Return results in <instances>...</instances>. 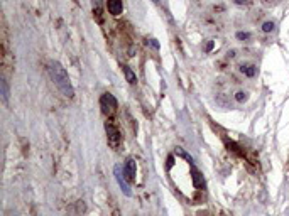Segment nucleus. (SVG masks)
<instances>
[{
  "instance_id": "f3484780",
  "label": "nucleus",
  "mask_w": 289,
  "mask_h": 216,
  "mask_svg": "<svg viewBox=\"0 0 289 216\" xmlns=\"http://www.w3.org/2000/svg\"><path fill=\"white\" fill-rule=\"evenodd\" d=\"M250 14H252V20H254V22L261 20L264 15H266V14H264V10H254V12H250Z\"/></svg>"
},
{
  "instance_id": "9b49d317",
  "label": "nucleus",
  "mask_w": 289,
  "mask_h": 216,
  "mask_svg": "<svg viewBox=\"0 0 289 216\" xmlns=\"http://www.w3.org/2000/svg\"><path fill=\"white\" fill-rule=\"evenodd\" d=\"M91 5H93V14L96 15V20H102V9H100V5H102V0H91Z\"/></svg>"
},
{
  "instance_id": "6ab92c4d",
  "label": "nucleus",
  "mask_w": 289,
  "mask_h": 216,
  "mask_svg": "<svg viewBox=\"0 0 289 216\" xmlns=\"http://www.w3.org/2000/svg\"><path fill=\"white\" fill-rule=\"evenodd\" d=\"M211 47H213V42H208L206 44V51H211Z\"/></svg>"
},
{
  "instance_id": "6e6552de",
  "label": "nucleus",
  "mask_w": 289,
  "mask_h": 216,
  "mask_svg": "<svg viewBox=\"0 0 289 216\" xmlns=\"http://www.w3.org/2000/svg\"><path fill=\"white\" fill-rule=\"evenodd\" d=\"M276 27H277V22H276L274 19L271 20H264L262 26H261V31L264 32V34H271V32L276 31Z\"/></svg>"
},
{
  "instance_id": "2eb2a0df",
  "label": "nucleus",
  "mask_w": 289,
  "mask_h": 216,
  "mask_svg": "<svg viewBox=\"0 0 289 216\" xmlns=\"http://www.w3.org/2000/svg\"><path fill=\"white\" fill-rule=\"evenodd\" d=\"M232 2L238 7H252L255 3V0H232Z\"/></svg>"
},
{
  "instance_id": "7ed1b4c3",
  "label": "nucleus",
  "mask_w": 289,
  "mask_h": 216,
  "mask_svg": "<svg viewBox=\"0 0 289 216\" xmlns=\"http://www.w3.org/2000/svg\"><path fill=\"white\" fill-rule=\"evenodd\" d=\"M100 106H102L103 115L112 117V115L117 111V108H119V103H117V100L112 93H103L102 98H100Z\"/></svg>"
},
{
  "instance_id": "0eeeda50",
  "label": "nucleus",
  "mask_w": 289,
  "mask_h": 216,
  "mask_svg": "<svg viewBox=\"0 0 289 216\" xmlns=\"http://www.w3.org/2000/svg\"><path fill=\"white\" fill-rule=\"evenodd\" d=\"M238 69H240V73L245 74L247 78H254L255 74H257V66L252 64V63H242L238 66Z\"/></svg>"
},
{
  "instance_id": "20e7f679",
  "label": "nucleus",
  "mask_w": 289,
  "mask_h": 216,
  "mask_svg": "<svg viewBox=\"0 0 289 216\" xmlns=\"http://www.w3.org/2000/svg\"><path fill=\"white\" fill-rule=\"evenodd\" d=\"M124 176H125V179H127L129 182L135 181V160H134V159H127V160H125Z\"/></svg>"
},
{
  "instance_id": "f257e3e1",
  "label": "nucleus",
  "mask_w": 289,
  "mask_h": 216,
  "mask_svg": "<svg viewBox=\"0 0 289 216\" xmlns=\"http://www.w3.org/2000/svg\"><path fill=\"white\" fill-rule=\"evenodd\" d=\"M49 73H51L53 81L56 83V86L59 88L61 93L68 98H73L74 90H73V85H71V81H69V76H68V73H66V69L63 68L59 63H51L49 64Z\"/></svg>"
},
{
  "instance_id": "f03ea898",
  "label": "nucleus",
  "mask_w": 289,
  "mask_h": 216,
  "mask_svg": "<svg viewBox=\"0 0 289 216\" xmlns=\"http://www.w3.org/2000/svg\"><path fill=\"white\" fill-rule=\"evenodd\" d=\"M105 130H107V140L114 150H119L120 145H122V134H120L119 127L114 122H107L105 123Z\"/></svg>"
},
{
  "instance_id": "f8f14e48",
  "label": "nucleus",
  "mask_w": 289,
  "mask_h": 216,
  "mask_svg": "<svg viewBox=\"0 0 289 216\" xmlns=\"http://www.w3.org/2000/svg\"><path fill=\"white\" fill-rule=\"evenodd\" d=\"M235 37L238 41H242V42H249L250 39H252V32H249V31H238Z\"/></svg>"
},
{
  "instance_id": "423d86ee",
  "label": "nucleus",
  "mask_w": 289,
  "mask_h": 216,
  "mask_svg": "<svg viewBox=\"0 0 289 216\" xmlns=\"http://www.w3.org/2000/svg\"><path fill=\"white\" fill-rule=\"evenodd\" d=\"M107 9L114 17H117L124 12V2L122 0H107Z\"/></svg>"
},
{
  "instance_id": "dca6fc26",
  "label": "nucleus",
  "mask_w": 289,
  "mask_h": 216,
  "mask_svg": "<svg viewBox=\"0 0 289 216\" xmlns=\"http://www.w3.org/2000/svg\"><path fill=\"white\" fill-rule=\"evenodd\" d=\"M247 98H249V93H247V91H237L235 93V100L238 103H244V101H247Z\"/></svg>"
},
{
  "instance_id": "4468645a",
  "label": "nucleus",
  "mask_w": 289,
  "mask_h": 216,
  "mask_svg": "<svg viewBox=\"0 0 289 216\" xmlns=\"http://www.w3.org/2000/svg\"><path fill=\"white\" fill-rule=\"evenodd\" d=\"M0 86H2V100L7 101V100H9V86H7V81L2 80L0 81Z\"/></svg>"
},
{
  "instance_id": "aec40b11",
  "label": "nucleus",
  "mask_w": 289,
  "mask_h": 216,
  "mask_svg": "<svg viewBox=\"0 0 289 216\" xmlns=\"http://www.w3.org/2000/svg\"><path fill=\"white\" fill-rule=\"evenodd\" d=\"M154 2H159V0H154Z\"/></svg>"
},
{
  "instance_id": "ddd939ff",
  "label": "nucleus",
  "mask_w": 289,
  "mask_h": 216,
  "mask_svg": "<svg viewBox=\"0 0 289 216\" xmlns=\"http://www.w3.org/2000/svg\"><path fill=\"white\" fill-rule=\"evenodd\" d=\"M259 2H261L262 7H266V9H274V7H277L279 3H282V0H259Z\"/></svg>"
},
{
  "instance_id": "1a4fd4ad",
  "label": "nucleus",
  "mask_w": 289,
  "mask_h": 216,
  "mask_svg": "<svg viewBox=\"0 0 289 216\" xmlns=\"http://www.w3.org/2000/svg\"><path fill=\"white\" fill-rule=\"evenodd\" d=\"M124 74H125V80H127L130 85H135L137 83V78H135V73L132 71L129 66H124Z\"/></svg>"
},
{
  "instance_id": "a211bd4d",
  "label": "nucleus",
  "mask_w": 289,
  "mask_h": 216,
  "mask_svg": "<svg viewBox=\"0 0 289 216\" xmlns=\"http://www.w3.org/2000/svg\"><path fill=\"white\" fill-rule=\"evenodd\" d=\"M193 3H195V5H198V7H201L203 3H205V0H193Z\"/></svg>"
},
{
  "instance_id": "9d476101",
  "label": "nucleus",
  "mask_w": 289,
  "mask_h": 216,
  "mask_svg": "<svg viewBox=\"0 0 289 216\" xmlns=\"http://www.w3.org/2000/svg\"><path fill=\"white\" fill-rule=\"evenodd\" d=\"M225 12H227V7H225V3L216 2V3H213V5H211V14L221 15V14H225Z\"/></svg>"
},
{
  "instance_id": "39448f33",
  "label": "nucleus",
  "mask_w": 289,
  "mask_h": 216,
  "mask_svg": "<svg viewBox=\"0 0 289 216\" xmlns=\"http://www.w3.org/2000/svg\"><path fill=\"white\" fill-rule=\"evenodd\" d=\"M115 179H117V182H119V186L122 188L125 196H132L130 188H129V184H127V179H125V176H122V172H120V165H117V167H115Z\"/></svg>"
}]
</instances>
